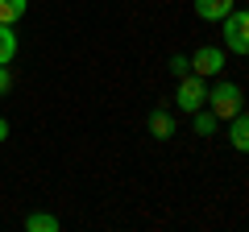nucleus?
Returning <instances> with one entry per match:
<instances>
[{
    "mask_svg": "<svg viewBox=\"0 0 249 232\" xmlns=\"http://www.w3.org/2000/svg\"><path fill=\"white\" fill-rule=\"evenodd\" d=\"M170 71H175L178 79H183V75H191V58H187V54H175V58H170Z\"/></svg>",
    "mask_w": 249,
    "mask_h": 232,
    "instance_id": "12",
    "label": "nucleus"
},
{
    "mask_svg": "<svg viewBox=\"0 0 249 232\" xmlns=\"http://www.w3.org/2000/svg\"><path fill=\"white\" fill-rule=\"evenodd\" d=\"M224 71V50L220 46H199L196 54H191V75H220Z\"/></svg>",
    "mask_w": 249,
    "mask_h": 232,
    "instance_id": "4",
    "label": "nucleus"
},
{
    "mask_svg": "<svg viewBox=\"0 0 249 232\" xmlns=\"http://www.w3.org/2000/svg\"><path fill=\"white\" fill-rule=\"evenodd\" d=\"M220 25H224V50L245 58L249 54V9H232Z\"/></svg>",
    "mask_w": 249,
    "mask_h": 232,
    "instance_id": "2",
    "label": "nucleus"
},
{
    "mask_svg": "<svg viewBox=\"0 0 249 232\" xmlns=\"http://www.w3.org/2000/svg\"><path fill=\"white\" fill-rule=\"evenodd\" d=\"M25 228H29V232H58L62 224H58V215H46V212H34V215H29V220H25Z\"/></svg>",
    "mask_w": 249,
    "mask_h": 232,
    "instance_id": "10",
    "label": "nucleus"
},
{
    "mask_svg": "<svg viewBox=\"0 0 249 232\" xmlns=\"http://www.w3.org/2000/svg\"><path fill=\"white\" fill-rule=\"evenodd\" d=\"M13 58H17V33H13V25H0V63L9 66Z\"/></svg>",
    "mask_w": 249,
    "mask_h": 232,
    "instance_id": "9",
    "label": "nucleus"
},
{
    "mask_svg": "<svg viewBox=\"0 0 249 232\" xmlns=\"http://www.w3.org/2000/svg\"><path fill=\"white\" fill-rule=\"evenodd\" d=\"M150 137L154 141H170V137H175V116H170L166 108H154L150 112Z\"/></svg>",
    "mask_w": 249,
    "mask_h": 232,
    "instance_id": "6",
    "label": "nucleus"
},
{
    "mask_svg": "<svg viewBox=\"0 0 249 232\" xmlns=\"http://www.w3.org/2000/svg\"><path fill=\"white\" fill-rule=\"evenodd\" d=\"M9 87H13V75H9V66L0 63V96H4V91H9Z\"/></svg>",
    "mask_w": 249,
    "mask_h": 232,
    "instance_id": "13",
    "label": "nucleus"
},
{
    "mask_svg": "<svg viewBox=\"0 0 249 232\" xmlns=\"http://www.w3.org/2000/svg\"><path fill=\"white\" fill-rule=\"evenodd\" d=\"M241 104H245V96H241V87L229 83V79H220L212 91H208V108L216 112V120H232V116L241 112Z\"/></svg>",
    "mask_w": 249,
    "mask_h": 232,
    "instance_id": "1",
    "label": "nucleus"
},
{
    "mask_svg": "<svg viewBox=\"0 0 249 232\" xmlns=\"http://www.w3.org/2000/svg\"><path fill=\"white\" fill-rule=\"evenodd\" d=\"M232 13V0H196V17L199 21H224Z\"/></svg>",
    "mask_w": 249,
    "mask_h": 232,
    "instance_id": "7",
    "label": "nucleus"
},
{
    "mask_svg": "<svg viewBox=\"0 0 249 232\" xmlns=\"http://www.w3.org/2000/svg\"><path fill=\"white\" fill-rule=\"evenodd\" d=\"M229 145H232L237 153H249V116H245V112H237V116L229 120Z\"/></svg>",
    "mask_w": 249,
    "mask_h": 232,
    "instance_id": "5",
    "label": "nucleus"
},
{
    "mask_svg": "<svg viewBox=\"0 0 249 232\" xmlns=\"http://www.w3.org/2000/svg\"><path fill=\"white\" fill-rule=\"evenodd\" d=\"M191 116H196V133H199V137H212V133H216V125H220L212 108H208V112L199 108V112H191Z\"/></svg>",
    "mask_w": 249,
    "mask_h": 232,
    "instance_id": "11",
    "label": "nucleus"
},
{
    "mask_svg": "<svg viewBox=\"0 0 249 232\" xmlns=\"http://www.w3.org/2000/svg\"><path fill=\"white\" fill-rule=\"evenodd\" d=\"M4 137H9V120H4V116H0V141H4Z\"/></svg>",
    "mask_w": 249,
    "mask_h": 232,
    "instance_id": "14",
    "label": "nucleus"
},
{
    "mask_svg": "<svg viewBox=\"0 0 249 232\" xmlns=\"http://www.w3.org/2000/svg\"><path fill=\"white\" fill-rule=\"evenodd\" d=\"M175 104H178V112H199V108L208 104L204 75H183V79H178V91H175Z\"/></svg>",
    "mask_w": 249,
    "mask_h": 232,
    "instance_id": "3",
    "label": "nucleus"
},
{
    "mask_svg": "<svg viewBox=\"0 0 249 232\" xmlns=\"http://www.w3.org/2000/svg\"><path fill=\"white\" fill-rule=\"evenodd\" d=\"M29 0H0V25H17L21 17H25Z\"/></svg>",
    "mask_w": 249,
    "mask_h": 232,
    "instance_id": "8",
    "label": "nucleus"
}]
</instances>
